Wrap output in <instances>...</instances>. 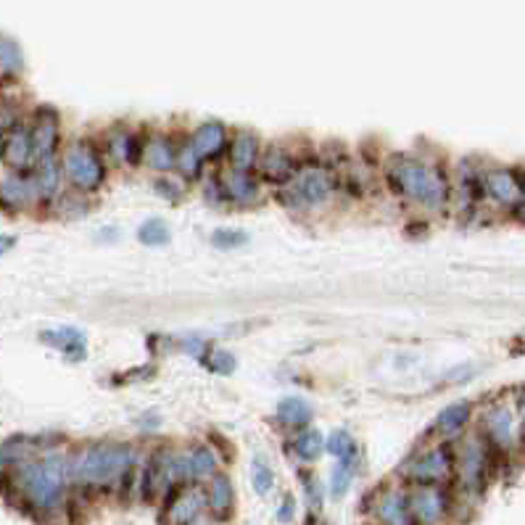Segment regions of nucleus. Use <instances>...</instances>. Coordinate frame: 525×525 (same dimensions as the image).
Wrapping results in <instances>:
<instances>
[{
  "label": "nucleus",
  "mask_w": 525,
  "mask_h": 525,
  "mask_svg": "<svg viewBox=\"0 0 525 525\" xmlns=\"http://www.w3.org/2000/svg\"><path fill=\"white\" fill-rule=\"evenodd\" d=\"M388 193L428 214H443L452 206V169L430 153H393L383 164Z\"/></svg>",
  "instance_id": "obj_1"
},
{
  "label": "nucleus",
  "mask_w": 525,
  "mask_h": 525,
  "mask_svg": "<svg viewBox=\"0 0 525 525\" xmlns=\"http://www.w3.org/2000/svg\"><path fill=\"white\" fill-rule=\"evenodd\" d=\"M141 449L133 441H90L66 457L72 488L82 494L119 491L127 476L141 465Z\"/></svg>",
  "instance_id": "obj_2"
},
{
  "label": "nucleus",
  "mask_w": 525,
  "mask_h": 525,
  "mask_svg": "<svg viewBox=\"0 0 525 525\" xmlns=\"http://www.w3.org/2000/svg\"><path fill=\"white\" fill-rule=\"evenodd\" d=\"M69 468L66 457L46 452L8 473V494L19 499V507L32 518H53L64 510L69 496Z\"/></svg>",
  "instance_id": "obj_3"
},
{
  "label": "nucleus",
  "mask_w": 525,
  "mask_h": 525,
  "mask_svg": "<svg viewBox=\"0 0 525 525\" xmlns=\"http://www.w3.org/2000/svg\"><path fill=\"white\" fill-rule=\"evenodd\" d=\"M335 195H340V185L331 159L304 156L296 177L286 188L275 191V201H280V206L293 214H312L317 209H325Z\"/></svg>",
  "instance_id": "obj_4"
},
{
  "label": "nucleus",
  "mask_w": 525,
  "mask_h": 525,
  "mask_svg": "<svg viewBox=\"0 0 525 525\" xmlns=\"http://www.w3.org/2000/svg\"><path fill=\"white\" fill-rule=\"evenodd\" d=\"M496 457L483 443V438L473 433H465L454 441V478H452V494L454 499H473L480 496L491 480L496 468Z\"/></svg>",
  "instance_id": "obj_5"
},
{
  "label": "nucleus",
  "mask_w": 525,
  "mask_h": 525,
  "mask_svg": "<svg viewBox=\"0 0 525 525\" xmlns=\"http://www.w3.org/2000/svg\"><path fill=\"white\" fill-rule=\"evenodd\" d=\"M64 180L72 191L96 195L108 180V161L93 138H74L61 148Z\"/></svg>",
  "instance_id": "obj_6"
},
{
  "label": "nucleus",
  "mask_w": 525,
  "mask_h": 525,
  "mask_svg": "<svg viewBox=\"0 0 525 525\" xmlns=\"http://www.w3.org/2000/svg\"><path fill=\"white\" fill-rule=\"evenodd\" d=\"M404 486H452L454 478V443L430 438L417 446L401 465Z\"/></svg>",
  "instance_id": "obj_7"
},
{
  "label": "nucleus",
  "mask_w": 525,
  "mask_h": 525,
  "mask_svg": "<svg viewBox=\"0 0 525 525\" xmlns=\"http://www.w3.org/2000/svg\"><path fill=\"white\" fill-rule=\"evenodd\" d=\"M476 433L491 449L496 460H510L518 454V415L510 401H491L478 415Z\"/></svg>",
  "instance_id": "obj_8"
},
{
  "label": "nucleus",
  "mask_w": 525,
  "mask_h": 525,
  "mask_svg": "<svg viewBox=\"0 0 525 525\" xmlns=\"http://www.w3.org/2000/svg\"><path fill=\"white\" fill-rule=\"evenodd\" d=\"M177 486H183L177 476V449L161 443L141 462V496L143 502L161 504Z\"/></svg>",
  "instance_id": "obj_9"
},
{
  "label": "nucleus",
  "mask_w": 525,
  "mask_h": 525,
  "mask_svg": "<svg viewBox=\"0 0 525 525\" xmlns=\"http://www.w3.org/2000/svg\"><path fill=\"white\" fill-rule=\"evenodd\" d=\"M480 188H483V203L512 211L523 195V169L488 164L480 172Z\"/></svg>",
  "instance_id": "obj_10"
},
{
  "label": "nucleus",
  "mask_w": 525,
  "mask_h": 525,
  "mask_svg": "<svg viewBox=\"0 0 525 525\" xmlns=\"http://www.w3.org/2000/svg\"><path fill=\"white\" fill-rule=\"evenodd\" d=\"M407 504L415 525H443L452 515L454 494L449 486H407Z\"/></svg>",
  "instance_id": "obj_11"
},
{
  "label": "nucleus",
  "mask_w": 525,
  "mask_h": 525,
  "mask_svg": "<svg viewBox=\"0 0 525 525\" xmlns=\"http://www.w3.org/2000/svg\"><path fill=\"white\" fill-rule=\"evenodd\" d=\"M365 512L373 525H415L409 504H407V486L381 483L365 499Z\"/></svg>",
  "instance_id": "obj_12"
},
{
  "label": "nucleus",
  "mask_w": 525,
  "mask_h": 525,
  "mask_svg": "<svg viewBox=\"0 0 525 525\" xmlns=\"http://www.w3.org/2000/svg\"><path fill=\"white\" fill-rule=\"evenodd\" d=\"M143 138L145 133L135 130L133 125H125V122H116V125H108L106 133L100 135V151L108 161V167H141V153H143Z\"/></svg>",
  "instance_id": "obj_13"
},
{
  "label": "nucleus",
  "mask_w": 525,
  "mask_h": 525,
  "mask_svg": "<svg viewBox=\"0 0 525 525\" xmlns=\"http://www.w3.org/2000/svg\"><path fill=\"white\" fill-rule=\"evenodd\" d=\"M301 161L304 156L288 143H264V151L256 164V177L262 180V185L280 191L296 177Z\"/></svg>",
  "instance_id": "obj_14"
},
{
  "label": "nucleus",
  "mask_w": 525,
  "mask_h": 525,
  "mask_svg": "<svg viewBox=\"0 0 525 525\" xmlns=\"http://www.w3.org/2000/svg\"><path fill=\"white\" fill-rule=\"evenodd\" d=\"M480 172H483V167H478L476 161H468V159H462L452 169V206H449V211L457 214L460 219L476 217L483 206Z\"/></svg>",
  "instance_id": "obj_15"
},
{
  "label": "nucleus",
  "mask_w": 525,
  "mask_h": 525,
  "mask_svg": "<svg viewBox=\"0 0 525 525\" xmlns=\"http://www.w3.org/2000/svg\"><path fill=\"white\" fill-rule=\"evenodd\" d=\"M206 512V494L201 483L177 486L159 510V525H195Z\"/></svg>",
  "instance_id": "obj_16"
},
{
  "label": "nucleus",
  "mask_w": 525,
  "mask_h": 525,
  "mask_svg": "<svg viewBox=\"0 0 525 525\" xmlns=\"http://www.w3.org/2000/svg\"><path fill=\"white\" fill-rule=\"evenodd\" d=\"M222 470V457L214 443L195 441L185 449H177V476L180 483H206Z\"/></svg>",
  "instance_id": "obj_17"
},
{
  "label": "nucleus",
  "mask_w": 525,
  "mask_h": 525,
  "mask_svg": "<svg viewBox=\"0 0 525 525\" xmlns=\"http://www.w3.org/2000/svg\"><path fill=\"white\" fill-rule=\"evenodd\" d=\"M0 164L8 172H32L35 148H32L30 122H16L0 130Z\"/></svg>",
  "instance_id": "obj_18"
},
{
  "label": "nucleus",
  "mask_w": 525,
  "mask_h": 525,
  "mask_svg": "<svg viewBox=\"0 0 525 525\" xmlns=\"http://www.w3.org/2000/svg\"><path fill=\"white\" fill-rule=\"evenodd\" d=\"M217 183H219V198L222 206H236L245 209L262 201L264 185L256 177V172H238V169H219L217 172Z\"/></svg>",
  "instance_id": "obj_19"
},
{
  "label": "nucleus",
  "mask_w": 525,
  "mask_h": 525,
  "mask_svg": "<svg viewBox=\"0 0 525 525\" xmlns=\"http://www.w3.org/2000/svg\"><path fill=\"white\" fill-rule=\"evenodd\" d=\"M35 161L61 156V116L53 106H38L30 122Z\"/></svg>",
  "instance_id": "obj_20"
},
{
  "label": "nucleus",
  "mask_w": 525,
  "mask_h": 525,
  "mask_svg": "<svg viewBox=\"0 0 525 525\" xmlns=\"http://www.w3.org/2000/svg\"><path fill=\"white\" fill-rule=\"evenodd\" d=\"M473 417H476V404L468 401V399H460V401H452L446 404L430 423L428 435L435 441H449L454 443L457 438H462L470 426H473Z\"/></svg>",
  "instance_id": "obj_21"
},
{
  "label": "nucleus",
  "mask_w": 525,
  "mask_h": 525,
  "mask_svg": "<svg viewBox=\"0 0 525 525\" xmlns=\"http://www.w3.org/2000/svg\"><path fill=\"white\" fill-rule=\"evenodd\" d=\"M177 161V141L169 133H145L143 153H141V167H145L153 177L159 175H172Z\"/></svg>",
  "instance_id": "obj_22"
},
{
  "label": "nucleus",
  "mask_w": 525,
  "mask_h": 525,
  "mask_svg": "<svg viewBox=\"0 0 525 525\" xmlns=\"http://www.w3.org/2000/svg\"><path fill=\"white\" fill-rule=\"evenodd\" d=\"M35 203L40 206L32 172H11L5 180H0V209L5 214H22Z\"/></svg>",
  "instance_id": "obj_23"
},
{
  "label": "nucleus",
  "mask_w": 525,
  "mask_h": 525,
  "mask_svg": "<svg viewBox=\"0 0 525 525\" xmlns=\"http://www.w3.org/2000/svg\"><path fill=\"white\" fill-rule=\"evenodd\" d=\"M230 135H233L230 127H228L225 122H219V119H206V122L195 125L191 133H188L191 143L195 145V151L203 156L206 164L225 159L228 145H230Z\"/></svg>",
  "instance_id": "obj_24"
},
{
  "label": "nucleus",
  "mask_w": 525,
  "mask_h": 525,
  "mask_svg": "<svg viewBox=\"0 0 525 525\" xmlns=\"http://www.w3.org/2000/svg\"><path fill=\"white\" fill-rule=\"evenodd\" d=\"M203 494H206V512L217 521V523H228L236 515V504H238V494H236V483L225 470H219L211 480L203 483Z\"/></svg>",
  "instance_id": "obj_25"
},
{
  "label": "nucleus",
  "mask_w": 525,
  "mask_h": 525,
  "mask_svg": "<svg viewBox=\"0 0 525 525\" xmlns=\"http://www.w3.org/2000/svg\"><path fill=\"white\" fill-rule=\"evenodd\" d=\"M264 151L262 138L248 130V127H240L230 135V145H228V153H225V161L230 169H238V172H256V164H259V156Z\"/></svg>",
  "instance_id": "obj_26"
},
{
  "label": "nucleus",
  "mask_w": 525,
  "mask_h": 525,
  "mask_svg": "<svg viewBox=\"0 0 525 525\" xmlns=\"http://www.w3.org/2000/svg\"><path fill=\"white\" fill-rule=\"evenodd\" d=\"M32 180H35V188H38V201L40 206L50 209L56 203V198L64 193V169H61V156L56 159H43V161H35L32 167Z\"/></svg>",
  "instance_id": "obj_27"
},
{
  "label": "nucleus",
  "mask_w": 525,
  "mask_h": 525,
  "mask_svg": "<svg viewBox=\"0 0 525 525\" xmlns=\"http://www.w3.org/2000/svg\"><path fill=\"white\" fill-rule=\"evenodd\" d=\"M40 340L61 351L66 362H82L85 354H88V338L82 331L72 328V325H61V328H48L40 333Z\"/></svg>",
  "instance_id": "obj_28"
},
{
  "label": "nucleus",
  "mask_w": 525,
  "mask_h": 525,
  "mask_svg": "<svg viewBox=\"0 0 525 525\" xmlns=\"http://www.w3.org/2000/svg\"><path fill=\"white\" fill-rule=\"evenodd\" d=\"M286 452L301 465V468H309L314 465L323 454H325V435L317 428H304L290 433L286 441Z\"/></svg>",
  "instance_id": "obj_29"
},
{
  "label": "nucleus",
  "mask_w": 525,
  "mask_h": 525,
  "mask_svg": "<svg viewBox=\"0 0 525 525\" xmlns=\"http://www.w3.org/2000/svg\"><path fill=\"white\" fill-rule=\"evenodd\" d=\"M314 420V407L304 396H286L275 404V423L288 433L304 430Z\"/></svg>",
  "instance_id": "obj_30"
},
{
  "label": "nucleus",
  "mask_w": 525,
  "mask_h": 525,
  "mask_svg": "<svg viewBox=\"0 0 525 525\" xmlns=\"http://www.w3.org/2000/svg\"><path fill=\"white\" fill-rule=\"evenodd\" d=\"M206 161L203 156L195 151V145L191 143L188 135H183L177 141V161H175V175H180L185 183H201L209 172H206Z\"/></svg>",
  "instance_id": "obj_31"
},
{
  "label": "nucleus",
  "mask_w": 525,
  "mask_h": 525,
  "mask_svg": "<svg viewBox=\"0 0 525 525\" xmlns=\"http://www.w3.org/2000/svg\"><path fill=\"white\" fill-rule=\"evenodd\" d=\"M325 454L335 457V462H362V446L346 428H335L331 435H325Z\"/></svg>",
  "instance_id": "obj_32"
},
{
  "label": "nucleus",
  "mask_w": 525,
  "mask_h": 525,
  "mask_svg": "<svg viewBox=\"0 0 525 525\" xmlns=\"http://www.w3.org/2000/svg\"><path fill=\"white\" fill-rule=\"evenodd\" d=\"M298 486H301L304 502L309 507V515H320L323 507H325V494H328L323 480L314 476L309 468H298Z\"/></svg>",
  "instance_id": "obj_33"
},
{
  "label": "nucleus",
  "mask_w": 525,
  "mask_h": 525,
  "mask_svg": "<svg viewBox=\"0 0 525 525\" xmlns=\"http://www.w3.org/2000/svg\"><path fill=\"white\" fill-rule=\"evenodd\" d=\"M24 72V53L22 46L8 38V35H0V77H16Z\"/></svg>",
  "instance_id": "obj_34"
},
{
  "label": "nucleus",
  "mask_w": 525,
  "mask_h": 525,
  "mask_svg": "<svg viewBox=\"0 0 525 525\" xmlns=\"http://www.w3.org/2000/svg\"><path fill=\"white\" fill-rule=\"evenodd\" d=\"M135 238H138V243H143V245L156 248V245H167L172 240V230H169V225L161 217H151V219L141 222Z\"/></svg>",
  "instance_id": "obj_35"
},
{
  "label": "nucleus",
  "mask_w": 525,
  "mask_h": 525,
  "mask_svg": "<svg viewBox=\"0 0 525 525\" xmlns=\"http://www.w3.org/2000/svg\"><path fill=\"white\" fill-rule=\"evenodd\" d=\"M359 473L357 462H335L331 470V483H328V494L333 499H343L349 494V488L354 486V478Z\"/></svg>",
  "instance_id": "obj_36"
},
{
  "label": "nucleus",
  "mask_w": 525,
  "mask_h": 525,
  "mask_svg": "<svg viewBox=\"0 0 525 525\" xmlns=\"http://www.w3.org/2000/svg\"><path fill=\"white\" fill-rule=\"evenodd\" d=\"M90 195H85V193H77V191H64L58 198H56V203H53V209L61 214V217H69V219H77V217H85L88 214V209H90V201H88Z\"/></svg>",
  "instance_id": "obj_37"
},
{
  "label": "nucleus",
  "mask_w": 525,
  "mask_h": 525,
  "mask_svg": "<svg viewBox=\"0 0 525 525\" xmlns=\"http://www.w3.org/2000/svg\"><path fill=\"white\" fill-rule=\"evenodd\" d=\"M201 362H203V367H206L209 373H214V375H233L236 367H238L236 354H230V351L222 349V346H209V351L203 354Z\"/></svg>",
  "instance_id": "obj_38"
},
{
  "label": "nucleus",
  "mask_w": 525,
  "mask_h": 525,
  "mask_svg": "<svg viewBox=\"0 0 525 525\" xmlns=\"http://www.w3.org/2000/svg\"><path fill=\"white\" fill-rule=\"evenodd\" d=\"M251 486L259 496H267L275 488V470L262 454L251 460Z\"/></svg>",
  "instance_id": "obj_39"
},
{
  "label": "nucleus",
  "mask_w": 525,
  "mask_h": 525,
  "mask_svg": "<svg viewBox=\"0 0 525 525\" xmlns=\"http://www.w3.org/2000/svg\"><path fill=\"white\" fill-rule=\"evenodd\" d=\"M153 191L159 198H164L169 203H177V201L185 198V180L175 172L172 175H159V177H153Z\"/></svg>",
  "instance_id": "obj_40"
},
{
  "label": "nucleus",
  "mask_w": 525,
  "mask_h": 525,
  "mask_svg": "<svg viewBox=\"0 0 525 525\" xmlns=\"http://www.w3.org/2000/svg\"><path fill=\"white\" fill-rule=\"evenodd\" d=\"M245 243H248V233L238 230V228H217L211 233V245L219 248V251H236Z\"/></svg>",
  "instance_id": "obj_41"
},
{
  "label": "nucleus",
  "mask_w": 525,
  "mask_h": 525,
  "mask_svg": "<svg viewBox=\"0 0 525 525\" xmlns=\"http://www.w3.org/2000/svg\"><path fill=\"white\" fill-rule=\"evenodd\" d=\"M298 515V502L293 494H283V499L275 504V521L280 525H290Z\"/></svg>",
  "instance_id": "obj_42"
},
{
  "label": "nucleus",
  "mask_w": 525,
  "mask_h": 525,
  "mask_svg": "<svg viewBox=\"0 0 525 525\" xmlns=\"http://www.w3.org/2000/svg\"><path fill=\"white\" fill-rule=\"evenodd\" d=\"M512 214V219L518 222V225H523L525 228V169H523V195H521V201H518V206L510 211Z\"/></svg>",
  "instance_id": "obj_43"
},
{
  "label": "nucleus",
  "mask_w": 525,
  "mask_h": 525,
  "mask_svg": "<svg viewBox=\"0 0 525 525\" xmlns=\"http://www.w3.org/2000/svg\"><path fill=\"white\" fill-rule=\"evenodd\" d=\"M16 248V236H8V233H0V256H5L8 251Z\"/></svg>",
  "instance_id": "obj_44"
},
{
  "label": "nucleus",
  "mask_w": 525,
  "mask_h": 525,
  "mask_svg": "<svg viewBox=\"0 0 525 525\" xmlns=\"http://www.w3.org/2000/svg\"><path fill=\"white\" fill-rule=\"evenodd\" d=\"M159 428V415H156V412H153V415H151V412H145L143 417H141V430H156Z\"/></svg>",
  "instance_id": "obj_45"
},
{
  "label": "nucleus",
  "mask_w": 525,
  "mask_h": 525,
  "mask_svg": "<svg viewBox=\"0 0 525 525\" xmlns=\"http://www.w3.org/2000/svg\"><path fill=\"white\" fill-rule=\"evenodd\" d=\"M518 454L525 457V409L523 415H521V420H518Z\"/></svg>",
  "instance_id": "obj_46"
},
{
  "label": "nucleus",
  "mask_w": 525,
  "mask_h": 525,
  "mask_svg": "<svg viewBox=\"0 0 525 525\" xmlns=\"http://www.w3.org/2000/svg\"><path fill=\"white\" fill-rule=\"evenodd\" d=\"M515 407L523 412L525 409V385H521V388H515Z\"/></svg>",
  "instance_id": "obj_47"
}]
</instances>
